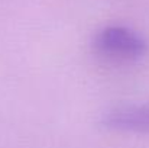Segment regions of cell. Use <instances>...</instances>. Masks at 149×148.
<instances>
[{"instance_id": "cell-1", "label": "cell", "mask_w": 149, "mask_h": 148, "mask_svg": "<svg viewBox=\"0 0 149 148\" xmlns=\"http://www.w3.org/2000/svg\"><path fill=\"white\" fill-rule=\"evenodd\" d=\"M93 47L107 60L129 62L141 60L148 52V41L132 28L109 25L96 34Z\"/></svg>"}, {"instance_id": "cell-2", "label": "cell", "mask_w": 149, "mask_h": 148, "mask_svg": "<svg viewBox=\"0 0 149 148\" xmlns=\"http://www.w3.org/2000/svg\"><path fill=\"white\" fill-rule=\"evenodd\" d=\"M100 125L110 131L149 134V103L111 107L101 115Z\"/></svg>"}]
</instances>
